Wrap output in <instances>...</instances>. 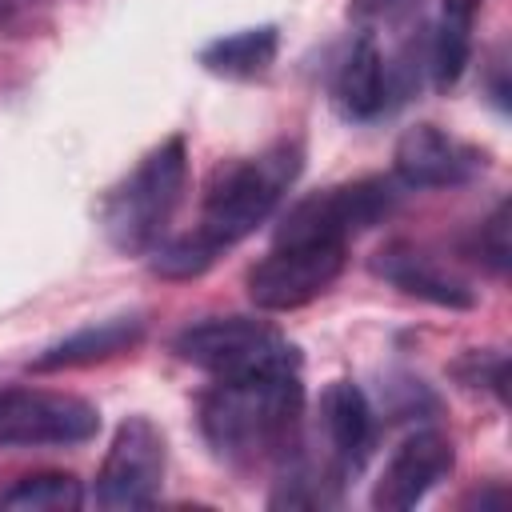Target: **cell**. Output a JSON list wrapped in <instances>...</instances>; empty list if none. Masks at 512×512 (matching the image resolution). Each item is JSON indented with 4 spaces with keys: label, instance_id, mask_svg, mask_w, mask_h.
Masks as SVG:
<instances>
[{
    "label": "cell",
    "instance_id": "cell-10",
    "mask_svg": "<svg viewBox=\"0 0 512 512\" xmlns=\"http://www.w3.org/2000/svg\"><path fill=\"white\" fill-rule=\"evenodd\" d=\"M452 472V440L440 432H412L384 464L372 504L376 508H392L404 512L412 504H420L444 476Z\"/></svg>",
    "mask_w": 512,
    "mask_h": 512
},
{
    "label": "cell",
    "instance_id": "cell-8",
    "mask_svg": "<svg viewBox=\"0 0 512 512\" xmlns=\"http://www.w3.org/2000/svg\"><path fill=\"white\" fill-rule=\"evenodd\" d=\"M396 204V188L388 180H352L340 188L312 192L296 200L280 224L288 236H328V240H352L356 232L384 220Z\"/></svg>",
    "mask_w": 512,
    "mask_h": 512
},
{
    "label": "cell",
    "instance_id": "cell-17",
    "mask_svg": "<svg viewBox=\"0 0 512 512\" xmlns=\"http://www.w3.org/2000/svg\"><path fill=\"white\" fill-rule=\"evenodd\" d=\"M84 504V488L68 472H32L0 492V508L16 512H72Z\"/></svg>",
    "mask_w": 512,
    "mask_h": 512
},
{
    "label": "cell",
    "instance_id": "cell-16",
    "mask_svg": "<svg viewBox=\"0 0 512 512\" xmlns=\"http://www.w3.org/2000/svg\"><path fill=\"white\" fill-rule=\"evenodd\" d=\"M480 0H444L440 24H436V40H432V72L440 88H452L468 64V48H472V16H476Z\"/></svg>",
    "mask_w": 512,
    "mask_h": 512
},
{
    "label": "cell",
    "instance_id": "cell-12",
    "mask_svg": "<svg viewBox=\"0 0 512 512\" xmlns=\"http://www.w3.org/2000/svg\"><path fill=\"white\" fill-rule=\"evenodd\" d=\"M320 424L336 468H360L372 448V408L352 380H336L320 396Z\"/></svg>",
    "mask_w": 512,
    "mask_h": 512
},
{
    "label": "cell",
    "instance_id": "cell-11",
    "mask_svg": "<svg viewBox=\"0 0 512 512\" xmlns=\"http://www.w3.org/2000/svg\"><path fill=\"white\" fill-rule=\"evenodd\" d=\"M372 268H376V276L404 288L408 296H420V300H432V304H444V308H468L472 304V292L464 288V280H456L448 268H440L428 252H420L412 244L380 248Z\"/></svg>",
    "mask_w": 512,
    "mask_h": 512
},
{
    "label": "cell",
    "instance_id": "cell-7",
    "mask_svg": "<svg viewBox=\"0 0 512 512\" xmlns=\"http://www.w3.org/2000/svg\"><path fill=\"white\" fill-rule=\"evenodd\" d=\"M100 428V416L88 400L68 392L12 388L0 392V444H84Z\"/></svg>",
    "mask_w": 512,
    "mask_h": 512
},
{
    "label": "cell",
    "instance_id": "cell-2",
    "mask_svg": "<svg viewBox=\"0 0 512 512\" xmlns=\"http://www.w3.org/2000/svg\"><path fill=\"white\" fill-rule=\"evenodd\" d=\"M300 412H304L300 368L228 376L204 392L200 428L220 460L252 468L280 460L292 448Z\"/></svg>",
    "mask_w": 512,
    "mask_h": 512
},
{
    "label": "cell",
    "instance_id": "cell-5",
    "mask_svg": "<svg viewBox=\"0 0 512 512\" xmlns=\"http://www.w3.org/2000/svg\"><path fill=\"white\" fill-rule=\"evenodd\" d=\"M344 252H348L344 240L276 232V244L248 272L252 304L264 312H292V308L312 304L340 276Z\"/></svg>",
    "mask_w": 512,
    "mask_h": 512
},
{
    "label": "cell",
    "instance_id": "cell-15",
    "mask_svg": "<svg viewBox=\"0 0 512 512\" xmlns=\"http://www.w3.org/2000/svg\"><path fill=\"white\" fill-rule=\"evenodd\" d=\"M276 48H280V32L272 24H260V28H244V32L212 40L200 52V64L216 76L248 80V76H260L276 60Z\"/></svg>",
    "mask_w": 512,
    "mask_h": 512
},
{
    "label": "cell",
    "instance_id": "cell-4",
    "mask_svg": "<svg viewBox=\"0 0 512 512\" xmlns=\"http://www.w3.org/2000/svg\"><path fill=\"white\" fill-rule=\"evenodd\" d=\"M176 352L180 360L208 372L212 380L300 368L296 344L272 324L248 320V316H216V320L192 324L176 336Z\"/></svg>",
    "mask_w": 512,
    "mask_h": 512
},
{
    "label": "cell",
    "instance_id": "cell-9",
    "mask_svg": "<svg viewBox=\"0 0 512 512\" xmlns=\"http://www.w3.org/2000/svg\"><path fill=\"white\" fill-rule=\"evenodd\" d=\"M480 168H484V156L436 124H416L396 140V180L404 188L464 184Z\"/></svg>",
    "mask_w": 512,
    "mask_h": 512
},
{
    "label": "cell",
    "instance_id": "cell-1",
    "mask_svg": "<svg viewBox=\"0 0 512 512\" xmlns=\"http://www.w3.org/2000/svg\"><path fill=\"white\" fill-rule=\"evenodd\" d=\"M296 168H300V160H296V148H288V144H276L260 156L220 164L204 188L196 228L168 244H156L152 272H160L168 280H188V276L208 272L216 264V256L236 248L244 236H252L272 216V208L280 204Z\"/></svg>",
    "mask_w": 512,
    "mask_h": 512
},
{
    "label": "cell",
    "instance_id": "cell-6",
    "mask_svg": "<svg viewBox=\"0 0 512 512\" xmlns=\"http://www.w3.org/2000/svg\"><path fill=\"white\" fill-rule=\"evenodd\" d=\"M164 480V436L148 416H128L96 476L100 508H148L160 496Z\"/></svg>",
    "mask_w": 512,
    "mask_h": 512
},
{
    "label": "cell",
    "instance_id": "cell-3",
    "mask_svg": "<svg viewBox=\"0 0 512 512\" xmlns=\"http://www.w3.org/2000/svg\"><path fill=\"white\" fill-rule=\"evenodd\" d=\"M184 180L188 148L180 136H168L108 192L100 212L108 240L120 252H152L168 232V220L184 196Z\"/></svg>",
    "mask_w": 512,
    "mask_h": 512
},
{
    "label": "cell",
    "instance_id": "cell-14",
    "mask_svg": "<svg viewBox=\"0 0 512 512\" xmlns=\"http://www.w3.org/2000/svg\"><path fill=\"white\" fill-rule=\"evenodd\" d=\"M332 92H336V104H340V112L348 120H372L384 108V100H388V72H384L380 48L368 36H360L344 52V60L336 68Z\"/></svg>",
    "mask_w": 512,
    "mask_h": 512
},
{
    "label": "cell",
    "instance_id": "cell-13",
    "mask_svg": "<svg viewBox=\"0 0 512 512\" xmlns=\"http://www.w3.org/2000/svg\"><path fill=\"white\" fill-rule=\"evenodd\" d=\"M144 336V320L140 316H112L100 324H88L64 340H56L52 348H44L32 368L36 372H60V368H80V364H96L108 356H120L128 348H136Z\"/></svg>",
    "mask_w": 512,
    "mask_h": 512
}]
</instances>
